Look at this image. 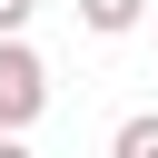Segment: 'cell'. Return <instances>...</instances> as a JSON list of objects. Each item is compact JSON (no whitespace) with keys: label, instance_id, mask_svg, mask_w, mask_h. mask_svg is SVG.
<instances>
[{"label":"cell","instance_id":"5b68a950","mask_svg":"<svg viewBox=\"0 0 158 158\" xmlns=\"http://www.w3.org/2000/svg\"><path fill=\"white\" fill-rule=\"evenodd\" d=\"M0 158H30V138H0Z\"/></svg>","mask_w":158,"mask_h":158},{"label":"cell","instance_id":"3957f363","mask_svg":"<svg viewBox=\"0 0 158 158\" xmlns=\"http://www.w3.org/2000/svg\"><path fill=\"white\" fill-rule=\"evenodd\" d=\"M109 158H158V109H138V118H118V138H109Z\"/></svg>","mask_w":158,"mask_h":158},{"label":"cell","instance_id":"6da1fadb","mask_svg":"<svg viewBox=\"0 0 158 158\" xmlns=\"http://www.w3.org/2000/svg\"><path fill=\"white\" fill-rule=\"evenodd\" d=\"M40 109H49V59L30 40H0V138H20Z\"/></svg>","mask_w":158,"mask_h":158},{"label":"cell","instance_id":"8992f818","mask_svg":"<svg viewBox=\"0 0 158 158\" xmlns=\"http://www.w3.org/2000/svg\"><path fill=\"white\" fill-rule=\"evenodd\" d=\"M148 20H158V0H148Z\"/></svg>","mask_w":158,"mask_h":158},{"label":"cell","instance_id":"277c9868","mask_svg":"<svg viewBox=\"0 0 158 158\" xmlns=\"http://www.w3.org/2000/svg\"><path fill=\"white\" fill-rule=\"evenodd\" d=\"M30 10H40V0H0V40H20V30H30Z\"/></svg>","mask_w":158,"mask_h":158},{"label":"cell","instance_id":"7a4b0ae2","mask_svg":"<svg viewBox=\"0 0 158 158\" xmlns=\"http://www.w3.org/2000/svg\"><path fill=\"white\" fill-rule=\"evenodd\" d=\"M148 20V0H79V30H99V40H128Z\"/></svg>","mask_w":158,"mask_h":158}]
</instances>
